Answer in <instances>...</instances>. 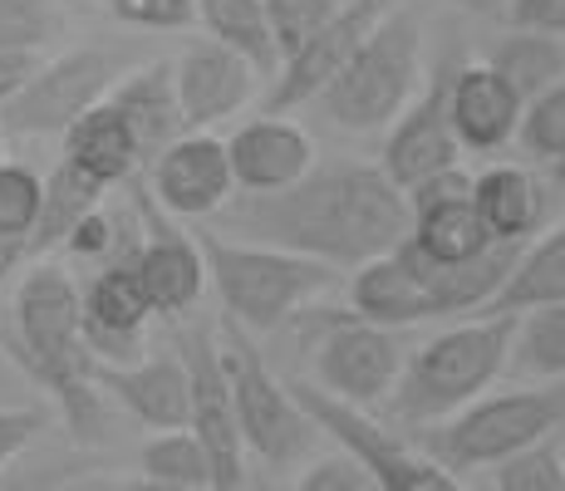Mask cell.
<instances>
[{"label": "cell", "instance_id": "6da1fadb", "mask_svg": "<svg viewBox=\"0 0 565 491\" xmlns=\"http://www.w3.org/2000/svg\"><path fill=\"white\" fill-rule=\"evenodd\" d=\"M408 196L379 162H315L310 178L276 196H242L222 212L226 236L360 270L408 242Z\"/></svg>", "mask_w": 565, "mask_h": 491}, {"label": "cell", "instance_id": "7a4b0ae2", "mask_svg": "<svg viewBox=\"0 0 565 491\" xmlns=\"http://www.w3.org/2000/svg\"><path fill=\"white\" fill-rule=\"evenodd\" d=\"M10 334H15L20 369L64 408L74 438H99V388H94V354L84 344L79 280L60 260H30L10 295Z\"/></svg>", "mask_w": 565, "mask_h": 491}, {"label": "cell", "instance_id": "3957f363", "mask_svg": "<svg viewBox=\"0 0 565 491\" xmlns=\"http://www.w3.org/2000/svg\"><path fill=\"white\" fill-rule=\"evenodd\" d=\"M516 340V314H472V320L438 330L428 344H418L404 359L398 388L388 398L398 423L408 428H433L477 403L482 393L507 374Z\"/></svg>", "mask_w": 565, "mask_h": 491}, {"label": "cell", "instance_id": "277c9868", "mask_svg": "<svg viewBox=\"0 0 565 491\" xmlns=\"http://www.w3.org/2000/svg\"><path fill=\"white\" fill-rule=\"evenodd\" d=\"M192 242H198L206 260V286L222 300V314L242 324L246 334L280 330L300 310H310L320 295H330L340 286V270L320 266V260L242 242V236L212 232V226H198Z\"/></svg>", "mask_w": 565, "mask_h": 491}, {"label": "cell", "instance_id": "5b68a950", "mask_svg": "<svg viewBox=\"0 0 565 491\" xmlns=\"http://www.w3.org/2000/svg\"><path fill=\"white\" fill-rule=\"evenodd\" d=\"M561 428H565V384L502 388V393H482L462 413H452L448 423L423 428L418 447L458 477V472H477V467H502L507 457L526 452L536 442H551Z\"/></svg>", "mask_w": 565, "mask_h": 491}, {"label": "cell", "instance_id": "8992f818", "mask_svg": "<svg viewBox=\"0 0 565 491\" xmlns=\"http://www.w3.org/2000/svg\"><path fill=\"white\" fill-rule=\"evenodd\" d=\"M423 79V20L418 10L394 6L360 45L344 74L320 94V108L350 134H374L404 118Z\"/></svg>", "mask_w": 565, "mask_h": 491}, {"label": "cell", "instance_id": "52a82bcc", "mask_svg": "<svg viewBox=\"0 0 565 491\" xmlns=\"http://www.w3.org/2000/svg\"><path fill=\"white\" fill-rule=\"evenodd\" d=\"M216 359H222L226 388H232L236 428H242L246 452H256L260 462L286 467L296 457L310 452V442L320 438V428L310 423V413L296 403L286 378L270 374L266 354H260L256 334H246L236 320L216 324Z\"/></svg>", "mask_w": 565, "mask_h": 491}, {"label": "cell", "instance_id": "ba28073f", "mask_svg": "<svg viewBox=\"0 0 565 491\" xmlns=\"http://www.w3.org/2000/svg\"><path fill=\"white\" fill-rule=\"evenodd\" d=\"M290 393H296V403L310 413V423L324 438H334L340 452L364 462V472L379 482V491H467L458 477L443 462H433L418 442L394 438L379 418H369V413L350 408V403L320 393L310 378H290Z\"/></svg>", "mask_w": 565, "mask_h": 491}, {"label": "cell", "instance_id": "9c48e42d", "mask_svg": "<svg viewBox=\"0 0 565 491\" xmlns=\"http://www.w3.org/2000/svg\"><path fill=\"white\" fill-rule=\"evenodd\" d=\"M320 330L310 344V369L315 388L330 398L350 403V408L369 413L374 403L394 398L398 374H404V344L394 340V330L360 320V314H315Z\"/></svg>", "mask_w": 565, "mask_h": 491}, {"label": "cell", "instance_id": "30bf717a", "mask_svg": "<svg viewBox=\"0 0 565 491\" xmlns=\"http://www.w3.org/2000/svg\"><path fill=\"white\" fill-rule=\"evenodd\" d=\"M118 84L114 60L99 45L64 50L54 60H40V70L30 74V84L0 108V128L25 138H50L70 134L89 108H99L108 89Z\"/></svg>", "mask_w": 565, "mask_h": 491}, {"label": "cell", "instance_id": "8fae6325", "mask_svg": "<svg viewBox=\"0 0 565 491\" xmlns=\"http://www.w3.org/2000/svg\"><path fill=\"white\" fill-rule=\"evenodd\" d=\"M172 349L188 364V384H192L188 433L202 442L206 462H212V491H246V442H242V428H236L222 359H216V330L202 320L178 324Z\"/></svg>", "mask_w": 565, "mask_h": 491}, {"label": "cell", "instance_id": "7c38bea8", "mask_svg": "<svg viewBox=\"0 0 565 491\" xmlns=\"http://www.w3.org/2000/svg\"><path fill=\"white\" fill-rule=\"evenodd\" d=\"M128 188H134L138 212H143V236L134 242V270H138V286L148 295V310L158 320H188L206 295L202 250L188 232L162 222V206H153V192H148L143 178H134Z\"/></svg>", "mask_w": 565, "mask_h": 491}, {"label": "cell", "instance_id": "4fadbf2b", "mask_svg": "<svg viewBox=\"0 0 565 491\" xmlns=\"http://www.w3.org/2000/svg\"><path fill=\"white\" fill-rule=\"evenodd\" d=\"M384 15H388V0H344L340 15H334L306 50H296L276 70V79H270V89H266V114L286 118L290 108L315 104V98L344 74V64L360 54L369 30H374Z\"/></svg>", "mask_w": 565, "mask_h": 491}, {"label": "cell", "instance_id": "5bb4252c", "mask_svg": "<svg viewBox=\"0 0 565 491\" xmlns=\"http://www.w3.org/2000/svg\"><path fill=\"white\" fill-rule=\"evenodd\" d=\"M148 192L162 206V216H182V222H202V216H222L232 206V162H226V138L216 134H182L172 148H162L148 162Z\"/></svg>", "mask_w": 565, "mask_h": 491}, {"label": "cell", "instance_id": "9a60e30c", "mask_svg": "<svg viewBox=\"0 0 565 491\" xmlns=\"http://www.w3.org/2000/svg\"><path fill=\"white\" fill-rule=\"evenodd\" d=\"M84 305V344L99 364H134L143 359V330L153 320L148 295L138 286L134 270V246H124L118 256H108L89 276V286H79Z\"/></svg>", "mask_w": 565, "mask_h": 491}, {"label": "cell", "instance_id": "2e32d148", "mask_svg": "<svg viewBox=\"0 0 565 491\" xmlns=\"http://www.w3.org/2000/svg\"><path fill=\"white\" fill-rule=\"evenodd\" d=\"M408 246H418L428 260L438 266H467V260H482L492 246V232L482 226L472 202V178L458 172H443V178L423 182L408 192Z\"/></svg>", "mask_w": 565, "mask_h": 491}, {"label": "cell", "instance_id": "e0dca14e", "mask_svg": "<svg viewBox=\"0 0 565 491\" xmlns=\"http://www.w3.org/2000/svg\"><path fill=\"white\" fill-rule=\"evenodd\" d=\"M458 158H462V143L448 118V70H443L394 124L384 158H379V172L408 196L413 188L443 178V172H458Z\"/></svg>", "mask_w": 565, "mask_h": 491}, {"label": "cell", "instance_id": "ac0fdd59", "mask_svg": "<svg viewBox=\"0 0 565 491\" xmlns=\"http://www.w3.org/2000/svg\"><path fill=\"white\" fill-rule=\"evenodd\" d=\"M94 388L104 398H114L134 423H143L148 433L188 428L192 384H188V364L178 359V349L143 354L134 364H99L94 359Z\"/></svg>", "mask_w": 565, "mask_h": 491}, {"label": "cell", "instance_id": "d6986e66", "mask_svg": "<svg viewBox=\"0 0 565 491\" xmlns=\"http://www.w3.org/2000/svg\"><path fill=\"white\" fill-rule=\"evenodd\" d=\"M260 74L242 54L222 50L216 40H198L172 60V84H178L182 124L188 134H212L216 124H226L232 114H242L256 94Z\"/></svg>", "mask_w": 565, "mask_h": 491}, {"label": "cell", "instance_id": "ffe728a7", "mask_svg": "<svg viewBox=\"0 0 565 491\" xmlns=\"http://www.w3.org/2000/svg\"><path fill=\"white\" fill-rule=\"evenodd\" d=\"M226 162H232V182L246 196H276L310 178L315 168V143L300 124L276 114H260L242 124L226 138Z\"/></svg>", "mask_w": 565, "mask_h": 491}, {"label": "cell", "instance_id": "44dd1931", "mask_svg": "<svg viewBox=\"0 0 565 491\" xmlns=\"http://www.w3.org/2000/svg\"><path fill=\"white\" fill-rule=\"evenodd\" d=\"M448 118L462 152H497L516 138L521 98L487 64L448 70Z\"/></svg>", "mask_w": 565, "mask_h": 491}, {"label": "cell", "instance_id": "7402d4cb", "mask_svg": "<svg viewBox=\"0 0 565 491\" xmlns=\"http://www.w3.org/2000/svg\"><path fill=\"white\" fill-rule=\"evenodd\" d=\"M60 162H70L79 178H89L94 188H124V182H134V178H143V168H148V158H143V148H138V138H134V128L124 124V118L108 108V98L99 108H89V114L79 118V124L64 134V158Z\"/></svg>", "mask_w": 565, "mask_h": 491}, {"label": "cell", "instance_id": "603a6c76", "mask_svg": "<svg viewBox=\"0 0 565 491\" xmlns=\"http://www.w3.org/2000/svg\"><path fill=\"white\" fill-rule=\"evenodd\" d=\"M108 108L134 128L138 148L143 158L153 162L162 148H172L188 124H182V104H178V84H172V64L158 60V64H143V70L124 74V79L108 89Z\"/></svg>", "mask_w": 565, "mask_h": 491}, {"label": "cell", "instance_id": "cb8c5ba5", "mask_svg": "<svg viewBox=\"0 0 565 491\" xmlns=\"http://www.w3.org/2000/svg\"><path fill=\"white\" fill-rule=\"evenodd\" d=\"M472 202L482 226L492 232V242L521 246L536 242L541 222H546V192H541L536 172L521 162H497V168L472 178Z\"/></svg>", "mask_w": 565, "mask_h": 491}, {"label": "cell", "instance_id": "d4e9b609", "mask_svg": "<svg viewBox=\"0 0 565 491\" xmlns=\"http://www.w3.org/2000/svg\"><path fill=\"white\" fill-rule=\"evenodd\" d=\"M350 310L360 320L379 324V330H404V324H423L438 320L423 280L408 270V260L398 250L369 260V266L350 270Z\"/></svg>", "mask_w": 565, "mask_h": 491}, {"label": "cell", "instance_id": "484cf974", "mask_svg": "<svg viewBox=\"0 0 565 491\" xmlns=\"http://www.w3.org/2000/svg\"><path fill=\"white\" fill-rule=\"evenodd\" d=\"M565 305V222L541 232L531 246L516 250L512 270H507L502 290L492 295L482 314H531V310H556Z\"/></svg>", "mask_w": 565, "mask_h": 491}, {"label": "cell", "instance_id": "4316f807", "mask_svg": "<svg viewBox=\"0 0 565 491\" xmlns=\"http://www.w3.org/2000/svg\"><path fill=\"white\" fill-rule=\"evenodd\" d=\"M482 64L521 98V104H531L536 94L556 89L565 79V45L551 35H531V30H507V35L487 50Z\"/></svg>", "mask_w": 565, "mask_h": 491}, {"label": "cell", "instance_id": "83f0119b", "mask_svg": "<svg viewBox=\"0 0 565 491\" xmlns=\"http://www.w3.org/2000/svg\"><path fill=\"white\" fill-rule=\"evenodd\" d=\"M198 20H202L206 40L242 54L256 74L276 79L280 54H276V40H270V25H266V0H198Z\"/></svg>", "mask_w": 565, "mask_h": 491}, {"label": "cell", "instance_id": "f1b7e54d", "mask_svg": "<svg viewBox=\"0 0 565 491\" xmlns=\"http://www.w3.org/2000/svg\"><path fill=\"white\" fill-rule=\"evenodd\" d=\"M94 206H104V188H94V182L79 178L70 162H60V168L45 178V206H40L35 236H30V260H45L50 250L70 246L74 226H79Z\"/></svg>", "mask_w": 565, "mask_h": 491}, {"label": "cell", "instance_id": "f546056e", "mask_svg": "<svg viewBox=\"0 0 565 491\" xmlns=\"http://www.w3.org/2000/svg\"><path fill=\"white\" fill-rule=\"evenodd\" d=\"M507 369L541 378V384H565V305L516 314V340Z\"/></svg>", "mask_w": 565, "mask_h": 491}, {"label": "cell", "instance_id": "4dcf8cb0", "mask_svg": "<svg viewBox=\"0 0 565 491\" xmlns=\"http://www.w3.org/2000/svg\"><path fill=\"white\" fill-rule=\"evenodd\" d=\"M138 467L143 477L153 482H168V487H188V491H212V462H206L202 442L192 438L188 428L178 433H153L138 452Z\"/></svg>", "mask_w": 565, "mask_h": 491}, {"label": "cell", "instance_id": "1f68e13d", "mask_svg": "<svg viewBox=\"0 0 565 491\" xmlns=\"http://www.w3.org/2000/svg\"><path fill=\"white\" fill-rule=\"evenodd\" d=\"M64 30L60 0H0V54H35Z\"/></svg>", "mask_w": 565, "mask_h": 491}, {"label": "cell", "instance_id": "d6a6232c", "mask_svg": "<svg viewBox=\"0 0 565 491\" xmlns=\"http://www.w3.org/2000/svg\"><path fill=\"white\" fill-rule=\"evenodd\" d=\"M40 206H45V178L25 162H0V236L30 246Z\"/></svg>", "mask_w": 565, "mask_h": 491}, {"label": "cell", "instance_id": "836d02e7", "mask_svg": "<svg viewBox=\"0 0 565 491\" xmlns=\"http://www.w3.org/2000/svg\"><path fill=\"white\" fill-rule=\"evenodd\" d=\"M516 143H521L526 158L551 162V168L565 158V79L556 84V89L536 94L531 104H521Z\"/></svg>", "mask_w": 565, "mask_h": 491}, {"label": "cell", "instance_id": "e575fe53", "mask_svg": "<svg viewBox=\"0 0 565 491\" xmlns=\"http://www.w3.org/2000/svg\"><path fill=\"white\" fill-rule=\"evenodd\" d=\"M340 10L344 0H266V25H270V40H276L280 64L296 50H306Z\"/></svg>", "mask_w": 565, "mask_h": 491}, {"label": "cell", "instance_id": "d590c367", "mask_svg": "<svg viewBox=\"0 0 565 491\" xmlns=\"http://www.w3.org/2000/svg\"><path fill=\"white\" fill-rule=\"evenodd\" d=\"M497 472V491H565V447L551 438V442H536L526 452L507 457Z\"/></svg>", "mask_w": 565, "mask_h": 491}, {"label": "cell", "instance_id": "8d00e7d4", "mask_svg": "<svg viewBox=\"0 0 565 491\" xmlns=\"http://www.w3.org/2000/svg\"><path fill=\"white\" fill-rule=\"evenodd\" d=\"M290 491H379V482L350 452H330V457H315Z\"/></svg>", "mask_w": 565, "mask_h": 491}, {"label": "cell", "instance_id": "74e56055", "mask_svg": "<svg viewBox=\"0 0 565 491\" xmlns=\"http://www.w3.org/2000/svg\"><path fill=\"white\" fill-rule=\"evenodd\" d=\"M108 10L138 30H188L198 20V0H108Z\"/></svg>", "mask_w": 565, "mask_h": 491}, {"label": "cell", "instance_id": "f35d334b", "mask_svg": "<svg viewBox=\"0 0 565 491\" xmlns=\"http://www.w3.org/2000/svg\"><path fill=\"white\" fill-rule=\"evenodd\" d=\"M507 25L531 35H565V0H507Z\"/></svg>", "mask_w": 565, "mask_h": 491}, {"label": "cell", "instance_id": "ab89813d", "mask_svg": "<svg viewBox=\"0 0 565 491\" xmlns=\"http://www.w3.org/2000/svg\"><path fill=\"white\" fill-rule=\"evenodd\" d=\"M114 242H118V222H114V212H108V206H94V212L84 216L79 226H74L70 250H74V256H84V260H99V256H118Z\"/></svg>", "mask_w": 565, "mask_h": 491}, {"label": "cell", "instance_id": "60d3db41", "mask_svg": "<svg viewBox=\"0 0 565 491\" xmlns=\"http://www.w3.org/2000/svg\"><path fill=\"white\" fill-rule=\"evenodd\" d=\"M40 428H45V418H40V413H30V408H0V467L15 462V457L40 438Z\"/></svg>", "mask_w": 565, "mask_h": 491}, {"label": "cell", "instance_id": "b9f144b4", "mask_svg": "<svg viewBox=\"0 0 565 491\" xmlns=\"http://www.w3.org/2000/svg\"><path fill=\"white\" fill-rule=\"evenodd\" d=\"M35 70H40L35 54H0V108H6L20 89H25Z\"/></svg>", "mask_w": 565, "mask_h": 491}, {"label": "cell", "instance_id": "7bdbcfd3", "mask_svg": "<svg viewBox=\"0 0 565 491\" xmlns=\"http://www.w3.org/2000/svg\"><path fill=\"white\" fill-rule=\"evenodd\" d=\"M70 491H188V487H168V482H153V477H99V482H79V487H70Z\"/></svg>", "mask_w": 565, "mask_h": 491}, {"label": "cell", "instance_id": "ee69618b", "mask_svg": "<svg viewBox=\"0 0 565 491\" xmlns=\"http://www.w3.org/2000/svg\"><path fill=\"white\" fill-rule=\"evenodd\" d=\"M25 260H30V246L25 242H10V236H0V286H6V280L15 276Z\"/></svg>", "mask_w": 565, "mask_h": 491}, {"label": "cell", "instance_id": "f6af8a7d", "mask_svg": "<svg viewBox=\"0 0 565 491\" xmlns=\"http://www.w3.org/2000/svg\"><path fill=\"white\" fill-rule=\"evenodd\" d=\"M551 178H556V182H561V188H565V158L556 162V168H551Z\"/></svg>", "mask_w": 565, "mask_h": 491}, {"label": "cell", "instance_id": "bcb514c9", "mask_svg": "<svg viewBox=\"0 0 565 491\" xmlns=\"http://www.w3.org/2000/svg\"><path fill=\"white\" fill-rule=\"evenodd\" d=\"M0 138H6V128H0ZM0 162H6V152H0Z\"/></svg>", "mask_w": 565, "mask_h": 491}]
</instances>
